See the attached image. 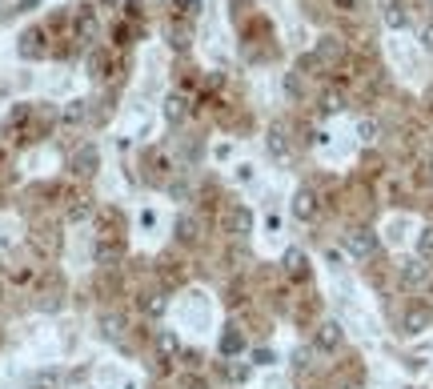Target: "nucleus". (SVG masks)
<instances>
[{"label": "nucleus", "mask_w": 433, "mask_h": 389, "mask_svg": "<svg viewBox=\"0 0 433 389\" xmlns=\"http://www.w3.org/2000/svg\"><path fill=\"white\" fill-rule=\"evenodd\" d=\"M345 253H353L357 261H365V257L377 253V237H373L369 229H353V233H345Z\"/></svg>", "instance_id": "nucleus-1"}, {"label": "nucleus", "mask_w": 433, "mask_h": 389, "mask_svg": "<svg viewBox=\"0 0 433 389\" xmlns=\"http://www.w3.org/2000/svg\"><path fill=\"white\" fill-rule=\"evenodd\" d=\"M293 217H301V221H313V217H317V197H313V188H297V197H293Z\"/></svg>", "instance_id": "nucleus-2"}, {"label": "nucleus", "mask_w": 433, "mask_h": 389, "mask_svg": "<svg viewBox=\"0 0 433 389\" xmlns=\"http://www.w3.org/2000/svg\"><path fill=\"white\" fill-rule=\"evenodd\" d=\"M313 345H317V349H337V345H341V325H337V321H325V325L317 329Z\"/></svg>", "instance_id": "nucleus-3"}, {"label": "nucleus", "mask_w": 433, "mask_h": 389, "mask_svg": "<svg viewBox=\"0 0 433 389\" xmlns=\"http://www.w3.org/2000/svg\"><path fill=\"white\" fill-rule=\"evenodd\" d=\"M401 281H405L409 289H421L425 281H429V269H425L421 261H405L401 265Z\"/></svg>", "instance_id": "nucleus-4"}, {"label": "nucleus", "mask_w": 433, "mask_h": 389, "mask_svg": "<svg viewBox=\"0 0 433 389\" xmlns=\"http://www.w3.org/2000/svg\"><path fill=\"white\" fill-rule=\"evenodd\" d=\"M229 229H233L237 237H245L249 229H253V213H249V209H233V213H229Z\"/></svg>", "instance_id": "nucleus-5"}, {"label": "nucleus", "mask_w": 433, "mask_h": 389, "mask_svg": "<svg viewBox=\"0 0 433 389\" xmlns=\"http://www.w3.org/2000/svg\"><path fill=\"white\" fill-rule=\"evenodd\" d=\"M385 25H389V28H405V25H409V13L401 8V4H397V0L389 4V8H385Z\"/></svg>", "instance_id": "nucleus-6"}, {"label": "nucleus", "mask_w": 433, "mask_h": 389, "mask_svg": "<svg viewBox=\"0 0 433 389\" xmlns=\"http://www.w3.org/2000/svg\"><path fill=\"white\" fill-rule=\"evenodd\" d=\"M73 169H76V173H97V149H85V152H76Z\"/></svg>", "instance_id": "nucleus-7"}, {"label": "nucleus", "mask_w": 433, "mask_h": 389, "mask_svg": "<svg viewBox=\"0 0 433 389\" xmlns=\"http://www.w3.org/2000/svg\"><path fill=\"white\" fill-rule=\"evenodd\" d=\"M425 325H429V309H409V317H405V329H409V333H421Z\"/></svg>", "instance_id": "nucleus-8"}, {"label": "nucleus", "mask_w": 433, "mask_h": 389, "mask_svg": "<svg viewBox=\"0 0 433 389\" xmlns=\"http://www.w3.org/2000/svg\"><path fill=\"white\" fill-rule=\"evenodd\" d=\"M269 149H273V157H289V140H285V128L281 125L269 133Z\"/></svg>", "instance_id": "nucleus-9"}, {"label": "nucleus", "mask_w": 433, "mask_h": 389, "mask_svg": "<svg viewBox=\"0 0 433 389\" xmlns=\"http://www.w3.org/2000/svg\"><path fill=\"white\" fill-rule=\"evenodd\" d=\"M285 269H289L293 277H301V273H305V253H301V249H289V253H285Z\"/></svg>", "instance_id": "nucleus-10"}, {"label": "nucleus", "mask_w": 433, "mask_h": 389, "mask_svg": "<svg viewBox=\"0 0 433 389\" xmlns=\"http://www.w3.org/2000/svg\"><path fill=\"white\" fill-rule=\"evenodd\" d=\"M341 52H345V49H341V44H337L333 37H325L321 44H317V56H321V61H337Z\"/></svg>", "instance_id": "nucleus-11"}, {"label": "nucleus", "mask_w": 433, "mask_h": 389, "mask_svg": "<svg viewBox=\"0 0 433 389\" xmlns=\"http://www.w3.org/2000/svg\"><path fill=\"white\" fill-rule=\"evenodd\" d=\"M177 345H181V341H177V333H169V329H165V333H157V349H161L165 357H173Z\"/></svg>", "instance_id": "nucleus-12"}, {"label": "nucleus", "mask_w": 433, "mask_h": 389, "mask_svg": "<svg viewBox=\"0 0 433 389\" xmlns=\"http://www.w3.org/2000/svg\"><path fill=\"white\" fill-rule=\"evenodd\" d=\"M181 113H185V101H181V97H169V101H165V116H169V121H181Z\"/></svg>", "instance_id": "nucleus-13"}, {"label": "nucleus", "mask_w": 433, "mask_h": 389, "mask_svg": "<svg viewBox=\"0 0 433 389\" xmlns=\"http://www.w3.org/2000/svg\"><path fill=\"white\" fill-rule=\"evenodd\" d=\"M417 253H421V257H433V229H421V237H417Z\"/></svg>", "instance_id": "nucleus-14"}, {"label": "nucleus", "mask_w": 433, "mask_h": 389, "mask_svg": "<svg viewBox=\"0 0 433 389\" xmlns=\"http://www.w3.org/2000/svg\"><path fill=\"white\" fill-rule=\"evenodd\" d=\"M321 109H325V113H337V109H341V92H325Z\"/></svg>", "instance_id": "nucleus-15"}, {"label": "nucleus", "mask_w": 433, "mask_h": 389, "mask_svg": "<svg viewBox=\"0 0 433 389\" xmlns=\"http://www.w3.org/2000/svg\"><path fill=\"white\" fill-rule=\"evenodd\" d=\"M357 133H361V140H373V137H377V125H373V121H361Z\"/></svg>", "instance_id": "nucleus-16"}, {"label": "nucleus", "mask_w": 433, "mask_h": 389, "mask_svg": "<svg viewBox=\"0 0 433 389\" xmlns=\"http://www.w3.org/2000/svg\"><path fill=\"white\" fill-rule=\"evenodd\" d=\"M237 345H241V337H237V333H225V341H221V349H225V353H233Z\"/></svg>", "instance_id": "nucleus-17"}, {"label": "nucleus", "mask_w": 433, "mask_h": 389, "mask_svg": "<svg viewBox=\"0 0 433 389\" xmlns=\"http://www.w3.org/2000/svg\"><path fill=\"white\" fill-rule=\"evenodd\" d=\"M421 44H425V49L433 52V25H425V28H421Z\"/></svg>", "instance_id": "nucleus-18"}, {"label": "nucleus", "mask_w": 433, "mask_h": 389, "mask_svg": "<svg viewBox=\"0 0 433 389\" xmlns=\"http://www.w3.org/2000/svg\"><path fill=\"white\" fill-rule=\"evenodd\" d=\"M145 309H149V313H161V309H165V297H153V301H145Z\"/></svg>", "instance_id": "nucleus-19"}, {"label": "nucleus", "mask_w": 433, "mask_h": 389, "mask_svg": "<svg viewBox=\"0 0 433 389\" xmlns=\"http://www.w3.org/2000/svg\"><path fill=\"white\" fill-rule=\"evenodd\" d=\"M345 389H349V385H345Z\"/></svg>", "instance_id": "nucleus-20"}]
</instances>
